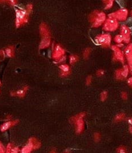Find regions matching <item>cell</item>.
<instances>
[{
  "instance_id": "6da1fadb",
  "label": "cell",
  "mask_w": 132,
  "mask_h": 153,
  "mask_svg": "<svg viewBox=\"0 0 132 153\" xmlns=\"http://www.w3.org/2000/svg\"><path fill=\"white\" fill-rule=\"evenodd\" d=\"M86 113L84 112L79 113L70 119V121L74 125L75 133L77 134H81L85 130V121L84 118Z\"/></svg>"
},
{
  "instance_id": "7a4b0ae2",
  "label": "cell",
  "mask_w": 132,
  "mask_h": 153,
  "mask_svg": "<svg viewBox=\"0 0 132 153\" xmlns=\"http://www.w3.org/2000/svg\"><path fill=\"white\" fill-rule=\"evenodd\" d=\"M41 142L35 137H31L29 139L27 144L20 150V153H31L33 151L41 147Z\"/></svg>"
},
{
  "instance_id": "3957f363",
  "label": "cell",
  "mask_w": 132,
  "mask_h": 153,
  "mask_svg": "<svg viewBox=\"0 0 132 153\" xmlns=\"http://www.w3.org/2000/svg\"><path fill=\"white\" fill-rule=\"evenodd\" d=\"M106 19V16L104 12H99L98 10L92 12L90 15V20L92 23V26L97 28L100 26Z\"/></svg>"
},
{
  "instance_id": "277c9868",
  "label": "cell",
  "mask_w": 132,
  "mask_h": 153,
  "mask_svg": "<svg viewBox=\"0 0 132 153\" xmlns=\"http://www.w3.org/2000/svg\"><path fill=\"white\" fill-rule=\"evenodd\" d=\"M29 20V14L26 10H16V26L19 28L21 26L26 24Z\"/></svg>"
},
{
  "instance_id": "5b68a950",
  "label": "cell",
  "mask_w": 132,
  "mask_h": 153,
  "mask_svg": "<svg viewBox=\"0 0 132 153\" xmlns=\"http://www.w3.org/2000/svg\"><path fill=\"white\" fill-rule=\"evenodd\" d=\"M118 22L115 18H108L104 25V30L106 32H113L118 28Z\"/></svg>"
},
{
  "instance_id": "8992f818",
  "label": "cell",
  "mask_w": 132,
  "mask_h": 153,
  "mask_svg": "<svg viewBox=\"0 0 132 153\" xmlns=\"http://www.w3.org/2000/svg\"><path fill=\"white\" fill-rule=\"evenodd\" d=\"M96 41H97V43L101 45L102 47L104 48H108L110 47V43H111V36L108 33L99 35L97 36Z\"/></svg>"
},
{
  "instance_id": "52a82bcc",
  "label": "cell",
  "mask_w": 132,
  "mask_h": 153,
  "mask_svg": "<svg viewBox=\"0 0 132 153\" xmlns=\"http://www.w3.org/2000/svg\"><path fill=\"white\" fill-rule=\"evenodd\" d=\"M129 67L128 65H124L123 68L117 70L115 72V78L117 80H124L126 79L129 74Z\"/></svg>"
},
{
  "instance_id": "ba28073f",
  "label": "cell",
  "mask_w": 132,
  "mask_h": 153,
  "mask_svg": "<svg viewBox=\"0 0 132 153\" xmlns=\"http://www.w3.org/2000/svg\"><path fill=\"white\" fill-rule=\"evenodd\" d=\"M65 50L59 45H56L54 48V50L52 54V58L55 60H59L61 57L64 56Z\"/></svg>"
},
{
  "instance_id": "9c48e42d",
  "label": "cell",
  "mask_w": 132,
  "mask_h": 153,
  "mask_svg": "<svg viewBox=\"0 0 132 153\" xmlns=\"http://www.w3.org/2000/svg\"><path fill=\"white\" fill-rule=\"evenodd\" d=\"M19 120H8L7 122H4L3 124H2L0 126V131L1 132H5L9 129H10L11 127L15 126L19 123Z\"/></svg>"
},
{
  "instance_id": "30bf717a",
  "label": "cell",
  "mask_w": 132,
  "mask_h": 153,
  "mask_svg": "<svg viewBox=\"0 0 132 153\" xmlns=\"http://www.w3.org/2000/svg\"><path fill=\"white\" fill-rule=\"evenodd\" d=\"M115 13V19L117 21H124L126 19L128 14V11L126 9L122 8L121 10H119L117 11Z\"/></svg>"
},
{
  "instance_id": "8fae6325",
  "label": "cell",
  "mask_w": 132,
  "mask_h": 153,
  "mask_svg": "<svg viewBox=\"0 0 132 153\" xmlns=\"http://www.w3.org/2000/svg\"><path fill=\"white\" fill-rule=\"evenodd\" d=\"M112 48L115 52V54H114L115 59H116L117 60H118V61H120L122 64H124V55H123V54H122V51L120 50V48L117 47L116 45L112 46Z\"/></svg>"
},
{
  "instance_id": "7c38bea8",
  "label": "cell",
  "mask_w": 132,
  "mask_h": 153,
  "mask_svg": "<svg viewBox=\"0 0 132 153\" xmlns=\"http://www.w3.org/2000/svg\"><path fill=\"white\" fill-rule=\"evenodd\" d=\"M29 90L28 86H25L23 88L20 89L19 90H17L16 91H12L10 93L11 96L12 97H18L20 98H23L25 97V95Z\"/></svg>"
},
{
  "instance_id": "4fadbf2b",
  "label": "cell",
  "mask_w": 132,
  "mask_h": 153,
  "mask_svg": "<svg viewBox=\"0 0 132 153\" xmlns=\"http://www.w3.org/2000/svg\"><path fill=\"white\" fill-rule=\"evenodd\" d=\"M40 33L42 36V38H50V33L48 27L45 23H42L40 25Z\"/></svg>"
},
{
  "instance_id": "5bb4252c",
  "label": "cell",
  "mask_w": 132,
  "mask_h": 153,
  "mask_svg": "<svg viewBox=\"0 0 132 153\" xmlns=\"http://www.w3.org/2000/svg\"><path fill=\"white\" fill-rule=\"evenodd\" d=\"M20 151L19 147L11 143H8L5 148V153H20Z\"/></svg>"
},
{
  "instance_id": "9a60e30c",
  "label": "cell",
  "mask_w": 132,
  "mask_h": 153,
  "mask_svg": "<svg viewBox=\"0 0 132 153\" xmlns=\"http://www.w3.org/2000/svg\"><path fill=\"white\" fill-rule=\"evenodd\" d=\"M51 43V39L50 38H42V40L41 41L40 45H39V48L40 49H45L50 47Z\"/></svg>"
},
{
  "instance_id": "2e32d148",
  "label": "cell",
  "mask_w": 132,
  "mask_h": 153,
  "mask_svg": "<svg viewBox=\"0 0 132 153\" xmlns=\"http://www.w3.org/2000/svg\"><path fill=\"white\" fill-rule=\"evenodd\" d=\"M5 55L8 57H12L14 56V47L10 46L5 49Z\"/></svg>"
},
{
  "instance_id": "e0dca14e",
  "label": "cell",
  "mask_w": 132,
  "mask_h": 153,
  "mask_svg": "<svg viewBox=\"0 0 132 153\" xmlns=\"http://www.w3.org/2000/svg\"><path fill=\"white\" fill-rule=\"evenodd\" d=\"M121 33L122 36H130V31L126 26L123 25L121 28Z\"/></svg>"
},
{
  "instance_id": "ac0fdd59",
  "label": "cell",
  "mask_w": 132,
  "mask_h": 153,
  "mask_svg": "<svg viewBox=\"0 0 132 153\" xmlns=\"http://www.w3.org/2000/svg\"><path fill=\"white\" fill-rule=\"evenodd\" d=\"M126 119V115L124 113H120L117 115L114 118L115 122H119L121 121H123Z\"/></svg>"
},
{
  "instance_id": "d6986e66",
  "label": "cell",
  "mask_w": 132,
  "mask_h": 153,
  "mask_svg": "<svg viewBox=\"0 0 132 153\" xmlns=\"http://www.w3.org/2000/svg\"><path fill=\"white\" fill-rule=\"evenodd\" d=\"M59 68L61 69L62 72H64V73L71 72L70 70V66L68 65H66V64H63V65H61L59 66Z\"/></svg>"
},
{
  "instance_id": "ffe728a7",
  "label": "cell",
  "mask_w": 132,
  "mask_h": 153,
  "mask_svg": "<svg viewBox=\"0 0 132 153\" xmlns=\"http://www.w3.org/2000/svg\"><path fill=\"white\" fill-rule=\"evenodd\" d=\"M79 60V57L76 55H72L70 56V65H74Z\"/></svg>"
},
{
  "instance_id": "44dd1931",
  "label": "cell",
  "mask_w": 132,
  "mask_h": 153,
  "mask_svg": "<svg viewBox=\"0 0 132 153\" xmlns=\"http://www.w3.org/2000/svg\"><path fill=\"white\" fill-rule=\"evenodd\" d=\"M124 54L126 57L131 56V44L128 45L127 47L125 48L124 50Z\"/></svg>"
},
{
  "instance_id": "7402d4cb",
  "label": "cell",
  "mask_w": 132,
  "mask_h": 153,
  "mask_svg": "<svg viewBox=\"0 0 132 153\" xmlns=\"http://www.w3.org/2000/svg\"><path fill=\"white\" fill-rule=\"evenodd\" d=\"M108 91H103L102 93H101V96H100V99L102 102H104L107 99H108Z\"/></svg>"
},
{
  "instance_id": "603a6c76",
  "label": "cell",
  "mask_w": 132,
  "mask_h": 153,
  "mask_svg": "<svg viewBox=\"0 0 132 153\" xmlns=\"http://www.w3.org/2000/svg\"><path fill=\"white\" fill-rule=\"evenodd\" d=\"M90 53H91V49L90 48H86L84 52H83V57L85 59H88L89 56H90Z\"/></svg>"
},
{
  "instance_id": "cb8c5ba5",
  "label": "cell",
  "mask_w": 132,
  "mask_h": 153,
  "mask_svg": "<svg viewBox=\"0 0 132 153\" xmlns=\"http://www.w3.org/2000/svg\"><path fill=\"white\" fill-rule=\"evenodd\" d=\"M101 139V134L99 133H95L94 134V140L95 142H99L100 140Z\"/></svg>"
},
{
  "instance_id": "d4e9b609",
  "label": "cell",
  "mask_w": 132,
  "mask_h": 153,
  "mask_svg": "<svg viewBox=\"0 0 132 153\" xmlns=\"http://www.w3.org/2000/svg\"><path fill=\"white\" fill-rule=\"evenodd\" d=\"M115 41L118 44H121L122 42H123V37L122 35H117L115 37Z\"/></svg>"
},
{
  "instance_id": "484cf974",
  "label": "cell",
  "mask_w": 132,
  "mask_h": 153,
  "mask_svg": "<svg viewBox=\"0 0 132 153\" xmlns=\"http://www.w3.org/2000/svg\"><path fill=\"white\" fill-rule=\"evenodd\" d=\"M117 153H127L126 149L124 146H120L117 149Z\"/></svg>"
},
{
  "instance_id": "4316f807",
  "label": "cell",
  "mask_w": 132,
  "mask_h": 153,
  "mask_svg": "<svg viewBox=\"0 0 132 153\" xmlns=\"http://www.w3.org/2000/svg\"><path fill=\"white\" fill-rule=\"evenodd\" d=\"M92 82V76L89 75L88 76L87 79H86V85L90 86Z\"/></svg>"
},
{
  "instance_id": "83f0119b",
  "label": "cell",
  "mask_w": 132,
  "mask_h": 153,
  "mask_svg": "<svg viewBox=\"0 0 132 153\" xmlns=\"http://www.w3.org/2000/svg\"><path fill=\"white\" fill-rule=\"evenodd\" d=\"M121 98L122 100H126L128 98V93L126 92H125V91H122L121 93Z\"/></svg>"
},
{
  "instance_id": "f1b7e54d",
  "label": "cell",
  "mask_w": 132,
  "mask_h": 153,
  "mask_svg": "<svg viewBox=\"0 0 132 153\" xmlns=\"http://www.w3.org/2000/svg\"><path fill=\"white\" fill-rule=\"evenodd\" d=\"M33 6L32 4H29L27 5V14H28L29 15V14H30V12H32V7Z\"/></svg>"
},
{
  "instance_id": "f546056e",
  "label": "cell",
  "mask_w": 132,
  "mask_h": 153,
  "mask_svg": "<svg viewBox=\"0 0 132 153\" xmlns=\"http://www.w3.org/2000/svg\"><path fill=\"white\" fill-rule=\"evenodd\" d=\"M104 74V71L102 69H100L99 70H97V75L98 76H103Z\"/></svg>"
},
{
  "instance_id": "4dcf8cb0",
  "label": "cell",
  "mask_w": 132,
  "mask_h": 153,
  "mask_svg": "<svg viewBox=\"0 0 132 153\" xmlns=\"http://www.w3.org/2000/svg\"><path fill=\"white\" fill-rule=\"evenodd\" d=\"M113 4V2H107L106 3V6H105V9L106 10H108V9H110L111 8Z\"/></svg>"
},
{
  "instance_id": "1f68e13d",
  "label": "cell",
  "mask_w": 132,
  "mask_h": 153,
  "mask_svg": "<svg viewBox=\"0 0 132 153\" xmlns=\"http://www.w3.org/2000/svg\"><path fill=\"white\" fill-rule=\"evenodd\" d=\"M0 153H5V147L0 142Z\"/></svg>"
},
{
  "instance_id": "d6a6232c",
  "label": "cell",
  "mask_w": 132,
  "mask_h": 153,
  "mask_svg": "<svg viewBox=\"0 0 132 153\" xmlns=\"http://www.w3.org/2000/svg\"><path fill=\"white\" fill-rule=\"evenodd\" d=\"M70 73L71 72H69V73H64V72H60V76L61 77H66V76H68V75H70Z\"/></svg>"
},
{
  "instance_id": "836d02e7",
  "label": "cell",
  "mask_w": 132,
  "mask_h": 153,
  "mask_svg": "<svg viewBox=\"0 0 132 153\" xmlns=\"http://www.w3.org/2000/svg\"><path fill=\"white\" fill-rule=\"evenodd\" d=\"M8 1H9V3H10V5H15L17 3V0H8Z\"/></svg>"
},
{
  "instance_id": "e575fe53",
  "label": "cell",
  "mask_w": 132,
  "mask_h": 153,
  "mask_svg": "<svg viewBox=\"0 0 132 153\" xmlns=\"http://www.w3.org/2000/svg\"><path fill=\"white\" fill-rule=\"evenodd\" d=\"M127 82H128V85L130 86V87H131V86H132V78H131V77L129 78V79H128Z\"/></svg>"
},
{
  "instance_id": "d590c367",
  "label": "cell",
  "mask_w": 132,
  "mask_h": 153,
  "mask_svg": "<svg viewBox=\"0 0 132 153\" xmlns=\"http://www.w3.org/2000/svg\"><path fill=\"white\" fill-rule=\"evenodd\" d=\"M5 56V51L3 50H0V56L1 57H4Z\"/></svg>"
},
{
  "instance_id": "8d00e7d4",
  "label": "cell",
  "mask_w": 132,
  "mask_h": 153,
  "mask_svg": "<svg viewBox=\"0 0 132 153\" xmlns=\"http://www.w3.org/2000/svg\"><path fill=\"white\" fill-rule=\"evenodd\" d=\"M63 153H71V151H70V149H66L64 150Z\"/></svg>"
},
{
  "instance_id": "74e56055",
  "label": "cell",
  "mask_w": 132,
  "mask_h": 153,
  "mask_svg": "<svg viewBox=\"0 0 132 153\" xmlns=\"http://www.w3.org/2000/svg\"><path fill=\"white\" fill-rule=\"evenodd\" d=\"M128 121L129 125H132V119H131V118H129Z\"/></svg>"
},
{
  "instance_id": "f35d334b",
  "label": "cell",
  "mask_w": 132,
  "mask_h": 153,
  "mask_svg": "<svg viewBox=\"0 0 132 153\" xmlns=\"http://www.w3.org/2000/svg\"><path fill=\"white\" fill-rule=\"evenodd\" d=\"M49 153H57V152L56 149H52V150H51Z\"/></svg>"
},
{
  "instance_id": "ab89813d",
  "label": "cell",
  "mask_w": 132,
  "mask_h": 153,
  "mask_svg": "<svg viewBox=\"0 0 132 153\" xmlns=\"http://www.w3.org/2000/svg\"><path fill=\"white\" fill-rule=\"evenodd\" d=\"M129 131H130V133H132V125H130V126H129Z\"/></svg>"
},
{
  "instance_id": "60d3db41",
  "label": "cell",
  "mask_w": 132,
  "mask_h": 153,
  "mask_svg": "<svg viewBox=\"0 0 132 153\" xmlns=\"http://www.w3.org/2000/svg\"><path fill=\"white\" fill-rule=\"evenodd\" d=\"M114 0H107V2H113Z\"/></svg>"
},
{
  "instance_id": "b9f144b4",
  "label": "cell",
  "mask_w": 132,
  "mask_h": 153,
  "mask_svg": "<svg viewBox=\"0 0 132 153\" xmlns=\"http://www.w3.org/2000/svg\"><path fill=\"white\" fill-rule=\"evenodd\" d=\"M8 1V0H0V1Z\"/></svg>"
},
{
  "instance_id": "7bdbcfd3",
  "label": "cell",
  "mask_w": 132,
  "mask_h": 153,
  "mask_svg": "<svg viewBox=\"0 0 132 153\" xmlns=\"http://www.w3.org/2000/svg\"><path fill=\"white\" fill-rule=\"evenodd\" d=\"M1 85V81H0V86Z\"/></svg>"
}]
</instances>
